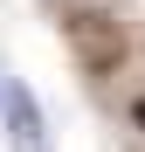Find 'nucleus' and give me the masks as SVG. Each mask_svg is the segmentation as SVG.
<instances>
[{"label": "nucleus", "mask_w": 145, "mask_h": 152, "mask_svg": "<svg viewBox=\"0 0 145 152\" xmlns=\"http://www.w3.org/2000/svg\"><path fill=\"white\" fill-rule=\"evenodd\" d=\"M7 138L21 152H42V111H35V97L21 83H7Z\"/></svg>", "instance_id": "f257e3e1"}, {"label": "nucleus", "mask_w": 145, "mask_h": 152, "mask_svg": "<svg viewBox=\"0 0 145 152\" xmlns=\"http://www.w3.org/2000/svg\"><path fill=\"white\" fill-rule=\"evenodd\" d=\"M131 124H138V132H145V97H138V104H131Z\"/></svg>", "instance_id": "f03ea898"}]
</instances>
